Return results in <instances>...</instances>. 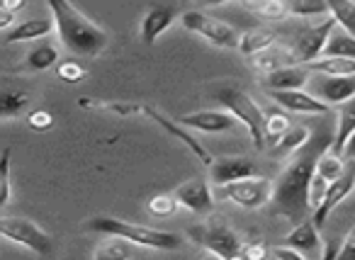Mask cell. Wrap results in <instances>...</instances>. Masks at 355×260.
<instances>
[{
  "instance_id": "13",
  "label": "cell",
  "mask_w": 355,
  "mask_h": 260,
  "mask_svg": "<svg viewBox=\"0 0 355 260\" xmlns=\"http://www.w3.org/2000/svg\"><path fill=\"white\" fill-rule=\"evenodd\" d=\"M311 80V78H309ZM311 90H314V98L321 100L324 105H338L348 103L350 98H355V76H348V78H329V76H316L311 80Z\"/></svg>"
},
{
  "instance_id": "3",
  "label": "cell",
  "mask_w": 355,
  "mask_h": 260,
  "mask_svg": "<svg viewBox=\"0 0 355 260\" xmlns=\"http://www.w3.org/2000/svg\"><path fill=\"white\" fill-rule=\"evenodd\" d=\"M85 231L119 236V239L129 241V243L141 245V248H153V250H173L183 243L180 234L151 229V226H141V224H129V221L114 219V216H105V214L93 216V219L85 221Z\"/></svg>"
},
{
  "instance_id": "31",
  "label": "cell",
  "mask_w": 355,
  "mask_h": 260,
  "mask_svg": "<svg viewBox=\"0 0 355 260\" xmlns=\"http://www.w3.org/2000/svg\"><path fill=\"white\" fill-rule=\"evenodd\" d=\"M287 15L295 17H329V3H321V0H295V3H287Z\"/></svg>"
},
{
  "instance_id": "41",
  "label": "cell",
  "mask_w": 355,
  "mask_h": 260,
  "mask_svg": "<svg viewBox=\"0 0 355 260\" xmlns=\"http://www.w3.org/2000/svg\"><path fill=\"white\" fill-rule=\"evenodd\" d=\"M266 260H306V258L302 253H297V250L287 248V245H272V248H268Z\"/></svg>"
},
{
  "instance_id": "39",
  "label": "cell",
  "mask_w": 355,
  "mask_h": 260,
  "mask_svg": "<svg viewBox=\"0 0 355 260\" xmlns=\"http://www.w3.org/2000/svg\"><path fill=\"white\" fill-rule=\"evenodd\" d=\"M27 124H30L32 129H37V132H44V129H51V124H54V114H51L49 110H35V112L27 117Z\"/></svg>"
},
{
  "instance_id": "33",
  "label": "cell",
  "mask_w": 355,
  "mask_h": 260,
  "mask_svg": "<svg viewBox=\"0 0 355 260\" xmlns=\"http://www.w3.org/2000/svg\"><path fill=\"white\" fill-rule=\"evenodd\" d=\"M290 117L285 112H266V141L275 146L287 132H290Z\"/></svg>"
},
{
  "instance_id": "34",
  "label": "cell",
  "mask_w": 355,
  "mask_h": 260,
  "mask_svg": "<svg viewBox=\"0 0 355 260\" xmlns=\"http://www.w3.org/2000/svg\"><path fill=\"white\" fill-rule=\"evenodd\" d=\"M343 171H345V163H343V158L340 156H334L331 151H326L324 156L319 158V163H316V175L319 177H324L326 182H336L340 175H343Z\"/></svg>"
},
{
  "instance_id": "2",
  "label": "cell",
  "mask_w": 355,
  "mask_h": 260,
  "mask_svg": "<svg viewBox=\"0 0 355 260\" xmlns=\"http://www.w3.org/2000/svg\"><path fill=\"white\" fill-rule=\"evenodd\" d=\"M51 20L59 32V40L76 56H98L107 46V32L90 22L76 6L66 0H49Z\"/></svg>"
},
{
  "instance_id": "23",
  "label": "cell",
  "mask_w": 355,
  "mask_h": 260,
  "mask_svg": "<svg viewBox=\"0 0 355 260\" xmlns=\"http://www.w3.org/2000/svg\"><path fill=\"white\" fill-rule=\"evenodd\" d=\"M321 59H355V37H350L340 27H334L324 51H321Z\"/></svg>"
},
{
  "instance_id": "25",
  "label": "cell",
  "mask_w": 355,
  "mask_h": 260,
  "mask_svg": "<svg viewBox=\"0 0 355 260\" xmlns=\"http://www.w3.org/2000/svg\"><path fill=\"white\" fill-rule=\"evenodd\" d=\"M59 61V46L54 42H40L37 46H32L30 54L25 59L27 71H46Z\"/></svg>"
},
{
  "instance_id": "5",
  "label": "cell",
  "mask_w": 355,
  "mask_h": 260,
  "mask_svg": "<svg viewBox=\"0 0 355 260\" xmlns=\"http://www.w3.org/2000/svg\"><path fill=\"white\" fill-rule=\"evenodd\" d=\"M188 234H190V239L198 245H202L207 253L217 255V258H222V260H232L234 255L241 253L243 243H241V239H239V234L227 221L219 219V216L209 219L207 224L190 226Z\"/></svg>"
},
{
  "instance_id": "12",
  "label": "cell",
  "mask_w": 355,
  "mask_h": 260,
  "mask_svg": "<svg viewBox=\"0 0 355 260\" xmlns=\"http://www.w3.org/2000/svg\"><path fill=\"white\" fill-rule=\"evenodd\" d=\"M178 205L190 209L193 214H209L214 207V197L212 190H209L207 180L205 177H193V180H185L175 187V195Z\"/></svg>"
},
{
  "instance_id": "37",
  "label": "cell",
  "mask_w": 355,
  "mask_h": 260,
  "mask_svg": "<svg viewBox=\"0 0 355 260\" xmlns=\"http://www.w3.org/2000/svg\"><path fill=\"white\" fill-rule=\"evenodd\" d=\"M56 73H59V78L66 80V83H78V80L85 78V69L76 64V61H64V64H59L56 66Z\"/></svg>"
},
{
  "instance_id": "28",
  "label": "cell",
  "mask_w": 355,
  "mask_h": 260,
  "mask_svg": "<svg viewBox=\"0 0 355 260\" xmlns=\"http://www.w3.org/2000/svg\"><path fill=\"white\" fill-rule=\"evenodd\" d=\"M275 32L272 30H253V32H246V35L239 40V51L246 56H256L261 51L270 49L275 46Z\"/></svg>"
},
{
  "instance_id": "11",
  "label": "cell",
  "mask_w": 355,
  "mask_h": 260,
  "mask_svg": "<svg viewBox=\"0 0 355 260\" xmlns=\"http://www.w3.org/2000/svg\"><path fill=\"white\" fill-rule=\"evenodd\" d=\"M209 177L217 187L256 177V163L246 156H219L209 166Z\"/></svg>"
},
{
  "instance_id": "9",
  "label": "cell",
  "mask_w": 355,
  "mask_h": 260,
  "mask_svg": "<svg viewBox=\"0 0 355 260\" xmlns=\"http://www.w3.org/2000/svg\"><path fill=\"white\" fill-rule=\"evenodd\" d=\"M334 27H336V20L329 15L321 22H316V25H309L306 30H302L295 42V46H290L292 56H295V64L309 66V64H314L316 59H321V51H324Z\"/></svg>"
},
{
  "instance_id": "18",
  "label": "cell",
  "mask_w": 355,
  "mask_h": 260,
  "mask_svg": "<svg viewBox=\"0 0 355 260\" xmlns=\"http://www.w3.org/2000/svg\"><path fill=\"white\" fill-rule=\"evenodd\" d=\"M144 112H146L148 117L153 119V122H158V124H161V127L166 129V132L171 134V137H175L178 141H183L185 146H188L190 151H193L195 156H198L200 161L205 163V166H212V161H214V158H212V156H209V153H207V148H205L202 144H200V141H198V139H195V137H190V134L185 132V129L180 127V124L171 122V119H168L166 114H161V112H158L156 107H151V105H144Z\"/></svg>"
},
{
  "instance_id": "4",
  "label": "cell",
  "mask_w": 355,
  "mask_h": 260,
  "mask_svg": "<svg viewBox=\"0 0 355 260\" xmlns=\"http://www.w3.org/2000/svg\"><path fill=\"white\" fill-rule=\"evenodd\" d=\"M214 100L224 105V112L232 114L236 122H241L251 134V141L258 151L266 148V112L236 85H219L214 88Z\"/></svg>"
},
{
  "instance_id": "24",
  "label": "cell",
  "mask_w": 355,
  "mask_h": 260,
  "mask_svg": "<svg viewBox=\"0 0 355 260\" xmlns=\"http://www.w3.org/2000/svg\"><path fill=\"white\" fill-rule=\"evenodd\" d=\"M311 139V129L306 127H290V132L285 134V137L280 139V141L275 144L272 148V156L275 158H285V156H295L300 148L306 146V141Z\"/></svg>"
},
{
  "instance_id": "6",
  "label": "cell",
  "mask_w": 355,
  "mask_h": 260,
  "mask_svg": "<svg viewBox=\"0 0 355 260\" xmlns=\"http://www.w3.org/2000/svg\"><path fill=\"white\" fill-rule=\"evenodd\" d=\"M0 236L17 245H25L37 255H49L54 250L51 236L25 216H0Z\"/></svg>"
},
{
  "instance_id": "26",
  "label": "cell",
  "mask_w": 355,
  "mask_h": 260,
  "mask_svg": "<svg viewBox=\"0 0 355 260\" xmlns=\"http://www.w3.org/2000/svg\"><path fill=\"white\" fill-rule=\"evenodd\" d=\"M132 255H134V243L119 239V236H107L95 248L93 260H132Z\"/></svg>"
},
{
  "instance_id": "35",
  "label": "cell",
  "mask_w": 355,
  "mask_h": 260,
  "mask_svg": "<svg viewBox=\"0 0 355 260\" xmlns=\"http://www.w3.org/2000/svg\"><path fill=\"white\" fill-rule=\"evenodd\" d=\"M10 156L12 148L6 146L0 153V209L10 202Z\"/></svg>"
},
{
  "instance_id": "30",
  "label": "cell",
  "mask_w": 355,
  "mask_h": 260,
  "mask_svg": "<svg viewBox=\"0 0 355 260\" xmlns=\"http://www.w3.org/2000/svg\"><path fill=\"white\" fill-rule=\"evenodd\" d=\"M329 12L336 20V27L355 37V3H343V0H331Z\"/></svg>"
},
{
  "instance_id": "16",
  "label": "cell",
  "mask_w": 355,
  "mask_h": 260,
  "mask_svg": "<svg viewBox=\"0 0 355 260\" xmlns=\"http://www.w3.org/2000/svg\"><path fill=\"white\" fill-rule=\"evenodd\" d=\"M178 17V8L175 6H151L146 10L141 20V30H139V37L146 46H151L168 27L173 25V20Z\"/></svg>"
},
{
  "instance_id": "15",
  "label": "cell",
  "mask_w": 355,
  "mask_h": 260,
  "mask_svg": "<svg viewBox=\"0 0 355 260\" xmlns=\"http://www.w3.org/2000/svg\"><path fill=\"white\" fill-rule=\"evenodd\" d=\"M183 127L190 129H200L205 134H222V132H232L236 127V119L229 112H219V110H200V112H190L183 114L178 119Z\"/></svg>"
},
{
  "instance_id": "19",
  "label": "cell",
  "mask_w": 355,
  "mask_h": 260,
  "mask_svg": "<svg viewBox=\"0 0 355 260\" xmlns=\"http://www.w3.org/2000/svg\"><path fill=\"white\" fill-rule=\"evenodd\" d=\"M54 20L51 17H32V20H22L20 25H12L6 32L3 42L6 44H17V42H32V40H44L54 32Z\"/></svg>"
},
{
  "instance_id": "42",
  "label": "cell",
  "mask_w": 355,
  "mask_h": 260,
  "mask_svg": "<svg viewBox=\"0 0 355 260\" xmlns=\"http://www.w3.org/2000/svg\"><path fill=\"white\" fill-rule=\"evenodd\" d=\"M336 260H355V224L350 226L348 236H345V241L340 243L338 258H336Z\"/></svg>"
},
{
  "instance_id": "29",
  "label": "cell",
  "mask_w": 355,
  "mask_h": 260,
  "mask_svg": "<svg viewBox=\"0 0 355 260\" xmlns=\"http://www.w3.org/2000/svg\"><path fill=\"white\" fill-rule=\"evenodd\" d=\"M241 6L243 10L261 17V20H277V17L287 15V6L280 0H243Z\"/></svg>"
},
{
  "instance_id": "10",
  "label": "cell",
  "mask_w": 355,
  "mask_h": 260,
  "mask_svg": "<svg viewBox=\"0 0 355 260\" xmlns=\"http://www.w3.org/2000/svg\"><path fill=\"white\" fill-rule=\"evenodd\" d=\"M353 190H355V161H345L343 175H340L336 182H331L329 190H326L324 202H321V207L311 214V221H314L316 229H321V226L326 224V219H329L331 211H334Z\"/></svg>"
},
{
  "instance_id": "47",
  "label": "cell",
  "mask_w": 355,
  "mask_h": 260,
  "mask_svg": "<svg viewBox=\"0 0 355 260\" xmlns=\"http://www.w3.org/2000/svg\"><path fill=\"white\" fill-rule=\"evenodd\" d=\"M200 260H222V258H217V255H212V253H207V255H202Z\"/></svg>"
},
{
  "instance_id": "36",
  "label": "cell",
  "mask_w": 355,
  "mask_h": 260,
  "mask_svg": "<svg viewBox=\"0 0 355 260\" xmlns=\"http://www.w3.org/2000/svg\"><path fill=\"white\" fill-rule=\"evenodd\" d=\"M178 200L175 197H171V195H156L153 200H148V205H146V209H148V214L151 216H171V214H175L178 211Z\"/></svg>"
},
{
  "instance_id": "44",
  "label": "cell",
  "mask_w": 355,
  "mask_h": 260,
  "mask_svg": "<svg viewBox=\"0 0 355 260\" xmlns=\"http://www.w3.org/2000/svg\"><path fill=\"white\" fill-rule=\"evenodd\" d=\"M338 248L340 245L336 243V241H329V243L324 245V255H321V260H336L338 258Z\"/></svg>"
},
{
  "instance_id": "45",
  "label": "cell",
  "mask_w": 355,
  "mask_h": 260,
  "mask_svg": "<svg viewBox=\"0 0 355 260\" xmlns=\"http://www.w3.org/2000/svg\"><path fill=\"white\" fill-rule=\"evenodd\" d=\"M340 156H345V161H355V134L345 141L343 153H340Z\"/></svg>"
},
{
  "instance_id": "43",
  "label": "cell",
  "mask_w": 355,
  "mask_h": 260,
  "mask_svg": "<svg viewBox=\"0 0 355 260\" xmlns=\"http://www.w3.org/2000/svg\"><path fill=\"white\" fill-rule=\"evenodd\" d=\"M25 6H27L25 0H0V10L12 12V15H15V12H20Z\"/></svg>"
},
{
  "instance_id": "32",
  "label": "cell",
  "mask_w": 355,
  "mask_h": 260,
  "mask_svg": "<svg viewBox=\"0 0 355 260\" xmlns=\"http://www.w3.org/2000/svg\"><path fill=\"white\" fill-rule=\"evenodd\" d=\"M27 105H30V98L25 93L0 88V117H15V114L25 112Z\"/></svg>"
},
{
  "instance_id": "22",
  "label": "cell",
  "mask_w": 355,
  "mask_h": 260,
  "mask_svg": "<svg viewBox=\"0 0 355 260\" xmlns=\"http://www.w3.org/2000/svg\"><path fill=\"white\" fill-rule=\"evenodd\" d=\"M248 64H251L253 71H258V73H263V76H270L280 69H287V66H297L295 56H292V49H282V46H270V49L251 56Z\"/></svg>"
},
{
  "instance_id": "7",
  "label": "cell",
  "mask_w": 355,
  "mask_h": 260,
  "mask_svg": "<svg viewBox=\"0 0 355 260\" xmlns=\"http://www.w3.org/2000/svg\"><path fill=\"white\" fill-rule=\"evenodd\" d=\"M180 25H183L188 32H195V35L205 37L209 44L219 46V49H239V40H241V37L236 35V30H234L232 25L217 20V17L207 15V12H202V10L183 12Z\"/></svg>"
},
{
  "instance_id": "14",
  "label": "cell",
  "mask_w": 355,
  "mask_h": 260,
  "mask_svg": "<svg viewBox=\"0 0 355 260\" xmlns=\"http://www.w3.org/2000/svg\"><path fill=\"white\" fill-rule=\"evenodd\" d=\"M280 245H287V248L297 250V253H302L306 260H321V255H324V245H321L319 229H316L311 219L297 224L295 229L282 239Z\"/></svg>"
},
{
  "instance_id": "40",
  "label": "cell",
  "mask_w": 355,
  "mask_h": 260,
  "mask_svg": "<svg viewBox=\"0 0 355 260\" xmlns=\"http://www.w3.org/2000/svg\"><path fill=\"white\" fill-rule=\"evenodd\" d=\"M241 255L246 260H266L268 258V245L263 241H253V243L241 245Z\"/></svg>"
},
{
  "instance_id": "20",
  "label": "cell",
  "mask_w": 355,
  "mask_h": 260,
  "mask_svg": "<svg viewBox=\"0 0 355 260\" xmlns=\"http://www.w3.org/2000/svg\"><path fill=\"white\" fill-rule=\"evenodd\" d=\"M311 73L306 66H287L275 73L266 76V88L270 93H285V90H302L309 83Z\"/></svg>"
},
{
  "instance_id": "17",
  "label": "cell",
  "mask_w": 355,
  "mask_h": 260,
  "mask_svg": "<svg viewBox=\"0 0 355 260\" xmlns=\"http://www.w3.org/2000/svg\"><path fill=\"white\" fill-rule=\"evenodd\" d=\"M270 98L275 100L280 107H285L287 112L295 114H329V105H324L321 100H316L311 93L304 90H285V93H270Z\"/></svg>"
},
{
  "instance_id": "21",
  "label": "cell",
  "mask_w": 355,
  "mask_h": 260,
  "mask_svg": "<svg viewBox=\"0 0 355 260\" xmlns=\"http://www.w3.org/2000/svg\"><path fill=\"white\" fill-rule=\"evenodd\" d=\"M353 134H355V98H350L348 103L336 107V132H334V144H331V153L340 156L345 141Z\"/></svg>"
},
{
  "instance_id": "8",
  "label": "cell",
  "mask_w": 355,
  "mask_h": 260,
  "mask_svg": "<svg viewBox=\"0 0 355 260\" xmlns=\"http://www.w3.org/2000/svg\"><path fill=\"white\" fill-rule=\"evenodd\" d=\"M219 200H232L243 209H261V207L270 205L272 197V182L268 177H246V180L232 182V185L217 187Z\"/></svg>"
},
{
  "instance_id": "46",
  "label": "cell",
  "mask_w": 355,
  "mask_h": 260,
  "mask_svg": "<svg viewBox=\"0 0 355 260\" xmlns=\"http://www.w3.org/2000/svg\"><path fill=\"white\" fill-rule=\"evenodd\" d=\"M12 22H15V15H12V12L0 10V30H8V27H12Z\"/></svg>"
},
{
  "instance_id": "38",
  "label": "cell",
  "mask_w": 355,
  "mask_h": 260,
  "mask_svg": "<svg viewBox=\"0 0 355 260\" xmlns=\"http://www.w3.org/2000/svg\"><path fill=\"white\" fill-rule=\"evenodd\" d=\"M98 110H107L114 112L117 117H132L137 112H144V105H134V103H103V105H93Z\"/></svg>"
},
{
  "instance_id": "27",
  "label": "cell",
  "mask_w": 355,
  "mask_h": 260,
  "mask_svg": "<svg viewBox=\"0 0 355 260\" xmlns=\"http://www.w3.org/2000/svg\"><path fill=\"white\" fill-rule=\"evenodd\" d=\"M306 69L309 73L329 76V78H348L355 76V59H316Z\"/></svg>"
},
{
  "instance_id": "48",
  "label": "cell",
  "mask_w": 355,
  "mask_h": 260,
  "mask_svg": "<svg viewBox=\"0 0 355 260\" xmlns=\"http://www.w3.org/2000/svg\"><path fill=\"white\" fill-rule=\"evenodd\" d=\"M232 260H246V258H243V255L241 253H239V255H234V258Z\"/></svg>"
},
{
  "instance_id": "1",
  "label": "cell",
  "mask_w": 355,
  "mask_h": 260,
  "mask_svg": "<svg viewBox=\"0 0 355 260\" xmlns=\"http://www.w3.org/2000/svg\"><path fill=\"white\" fill-rule=\"evenodd\" d=\"M334 144V134L319 132L311 134L304 148L290 158L285 171L280 173L275 182H272V197L270 205L272 211L285 216L290 224H302V221L311 219V207H309V185L316 175V163L326 151H331Z\"/></svg>"
}]
</instances>
